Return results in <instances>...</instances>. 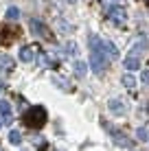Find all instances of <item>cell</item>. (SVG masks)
Masks as SVG:
<instances>
[{
	"label": "cell",
	"mask_w": 149,
	"mask_h": 151,
	"mask_svg": "<svg viewBox=\"0 0 149 151\" xmlns=\"http://www.w3.org/2000/svg\"><path fill=\"white\" fill-rule=\"evenodd\" d=\"M101 40L96 37L94 33H90V37H88V46H90V68L94 75H103L105 68H107V59L103 57V53H101Z\"/></svg>",
	"instance_id": "cell-1"
},
{
	"label": "cell",
	"mask_w": 149,
	"mask_h": 151,
	"mask_svg": "<svg viewBox=\"0 0 149 151\" xmlns=\"http://www.w3.org/2000/svg\"><path fill=\"white\" fill-rule=\"evenodd\" d=\"M46 118H48V114H46L44 107L42 105H33V107H29V110L24 112L22 123L27 125V127H31V129H42L46 125Z\"/></svg>",
	"instance_id": "cell-2"
},
{
	"label": "cell",
	"mask_w": 149,
	"mask_h": 151,
	"mask_svg": "<svg viewBox=\"0 0 149 151\" xmlns=\"http://www.w3.org/2000/svg\"><path fill=\"white\" fill-rule=\"evenodd\" d=\"M29 29H31V33L33 35H37L40 40H44V42H55V35H53V31H50L46 24L42 22V20H29Z\"/></svg>",
	"instance_id": "cell-3"
},
{
	"label": "cell",
	"mask_w": 149,
	"mask_h": 151,
	"mask_svg": "<svg viewBox=\"0 0 149 151\" xmlns=\"http://www.w3.org/2000/svg\"><path fill=\"white\" fill-rule=\"evenodd\" d=\"M103 127L110 132V136H112V140H114V145H119V147H125V149L132 147V140L127 138V134L123 132V129L114 127V125H110V123H103Z\"/></svg>",
	"instance_id": "cell-4"
},
{
	"label": "cell",
	"mask_w": 149,
	"mask_h": 151,
	"mask_svg": "<svg viewBox=\"0 0 149 151\" xmlns=\"http://www.w3.org/2000/svg\"><path fill=\"white\" fill-rule=\"evenodd\" d=\"M20 35L18 27H11V24H0V46H11Z\"/></svg>",
	"instance_id": "cell-5"
},
{
	"label": "cell",
	"mask_w": 149,
	"mask_h": 151,
	"mask_svg": "<svg viewBox=\"0 0 149 151\" xmlns=\"http://www.w3.org/2000/svg\"><path fill=\"white\" fill-rule=\"evenodd\" d=\"M107 20H112L116 27H123V24L127 22V11L121 4H110V7H107Z\"/></svg>",
	"instance_id": "cell-6"
},
{
	"label": "cell",
	"mask_w": 149,
	"mask_h": 151,
	"mask_svg": "<svg viewBox=\"0 0 149 151\" xmlns=\"http://www.w3.org/2000/svg\"><path fill=\"white\" fill-rule=\"evenodd\" d=\"M99 46H101V53H103L105 59H119V48H116L110 40H101Z\"/></svg>",
	"instance_id": "cell-7"
},
{
	"label": "cell",
	"mask_w": 149,
	"mask_h": 151,
	"mask_svg": "<svg viewBox=\"0 0 149 151\" xmlns=\"http://www.w3.org/2000/svg\"><path fill=\"white\" fill-rule=\"evenodd\" d=\"M107 107H110V112L114 114V116H125L127 114V103L121 101V99H112V101L107 103Z\"/></svg>",
	"instance_id": "cell-8"
},
{
	"label": "cell",
	"mask_w": 149,
	"mask_h": 151,
	"mask_svg": "<svg viewBox=\"0 0 149 151\" xmlns=\"http://www.w3.org/2000/svg\"><path fill=\"white\" fill-rule=\"evenodd\" d=\"M0 121H2V125H11V123H13L9 101H0Z\"/></svg>",
	"instance_id": "cell-9"
},
{
	"label": "cell",
	"mask_w": 149,
	"mask_h": 151,
	"mask_svg": "<svg viewBox=\"0 0 149 151\" xmlns=\"http://www.w3.org/2000/svg\"><path fill=\"white\" fill-rule=\"evenodd\" d=\"M33 57H35V46H22L20 48V61H33Z\"/></svg>",
	"instance_id": "cell-10"
},
{
	"label": "cell",
	"mask_w": 149,
	"mask_h": 151,
	"mask_svg": "<svg viewBox=\"0 0 149 151\" xmlns=\"http://www.w3.org/2000/svg\"><path fill=\"white\" fill-rule=\"evenodd\" d=\"M13 66H15V61H13L9 55H0V68H2L4 72H11Z\"/></svg>",
	"instance_id": "cell-11"
},
{
	"label": "cell",
	"mask_w": 149,
	"mask_h": 151,
	"mask_svg": "<svg viewBox=\"0 0 149 151\" xmlns=\"http://www.w3.org/2000/svg\"><path fill=\"white\" fill-rule=\"evenodd\" d=\"M125 68L127 70H138V68H140V59H138V57H132V55H127L125 57Z\"/></svg>",
	"instance_id": "cell-12"
},
{
	"label": "cell",
	"mask_w": 149,
	"mask_h": 151,
	"mask_svg": "<svg viewBox=\"0 0 149 151\" xmlns=\"http://www.w3.org/2000/svg\"><path fill=\"white\" fill-rule=\"evenodd\" d=\"M73 68H75V75L81 79V77H86V72H88V64H83V61H75Z\"/></svg>",
	"instance_id": "cell-13"
},
{
	"label": "cell",
	"mask_w": 149,
	"mask_h": 151,
	"mask_svg": "<svg viewBox=\"0 0 149 151\" xmlns=\"http://www.w3.org/2000/svg\"><path fill=\"white\" fill-rule=\"evenodd\" d=\"M53 83L59 88V90H64V92H70L73 88H70V83L66 81V79H61V77H53Z\"/></svg>",
	"instance_id": "cell-14"
},
{
	"label": "cell",
	"mask_w": 149,
	"mask_h": 151,
	"mask_svg": "<svg viewBox=\"0 0 149 151\" xmlns=\"http://www.w3.org/2000/svg\"><path fill=\"white\" fill-rule=\"evenodd\" d=\"M9 142L11 145H20L22 142V134H20L18 129H11V132H9Z\"/></svg>",
	"instance_id": "cell-15"
},
{
	"label": "cell",
	"mask_w": 149,
	"mask_h": 151,
	"mask_svg": "<svg viewBox=\"0 0 149 151\" xmlns=\"http://www.w3.org/2000/svg\"><path fill=\"white\" fill-rule=\"evenodd\" d=\"M121 81H123V86L130 88V90H132V88H136V79L130 75V72H127V75H123V79H121Z\"/></svg>",
	"instance_id": "cell-16"
},
{
	"label": "cell",
	"mask_w": 149,
	"mask_h": 151,
	"mask_svg": "<svg viewBox=\"0 0 149 151\" xmlns=\"http://www.w3.org/2000/svg\"><path fill=\"white\" fill-rule=\"evenodd\" d=\"M136 138L143 140V142L149 140V129H147V127H138V129H136Z\"/></svg>",
	"instance_id": "cell-17"
},
{
	"label": "cell",
	"mask_w": 149,
	"mask_h": 151,
	"mask_svg": "<svg viewBox=\"0 0 149 151\" xmlns=\"http://www.w3.org/2000/svg\"><path fill=\"white\" fill-rule=\"evenodd\" d=\"M20 18V9L18 7H9L7 9V20H18Z\"/></svg>",
	"instance_id": "cell-18"
},
{
	"label": "cell",
	"mask_w": 149,
	"mask_h": 151,
	"mask_svg": "<svg viewBox=\"0 0 149 151\" xmlns=\"http://www.w3.org/2000/svg\"><path fill=\"white\" fill-rule=\"evenodd\" d=\"M66 55H77V44L75 42H68V44H66Z\"/></svg>",
	"instance_id": "cell-19"
},
{
	"label": "cell",
	"mask_w": 149,
	"mask_h": 151,
	"mask_svg": "<svg viewBox=\"0 0 149 151\" xmlns=\"http://www.w3.org/2000/svg\"><path fill=\"white\" fill-rule=\"evenodd\" d=\"M140 81L145 83V86H149V68L143 70V75H140Z\"/></svg>",
	"instance_id": "cell-20"
},
{
	"label": "cell",
	"mask_w": 149,
	"mask_h": 151,
	"mask_svg": "<svg viewBox=\"0 0 149 151\" xmlns=\"http://www.w3.org/2000/svg\"><path fill=\"white\" fill-rule=\"evenodd\" d=\"M2 88H4V83H2V81H0V90H2Z\"/></svg>",
	"instance_id": "cell-21"
},
{
	"label": "cell",
	"mask_w": 149,
	"mask_h": 151,
	"mask_svg": "<svg viewBox=\"0 0 149 151\" xmlns=\"http://www.w3.org/2000/svg\"><path fill=\"white\" fill-rule=\"evenodd\" d=\"M145 4H149V0H145Z\"/></svg>",
	"instance_id": "cell-22"
},
{
	"label": "cell",
	"mask_w": 149,
	"mask_h": 151,
	"mask_svg": "<svg viewBox=\"0 0 149 151\" xmlns=\"http://www.w3.org/2000/svg\"><path fill=\"white\" fill-rule=\"evenodd\" d=\"M0 127H2V121H0Z\"/></svg>",
	"instance_id": "cell-23"
}]
</instances>
